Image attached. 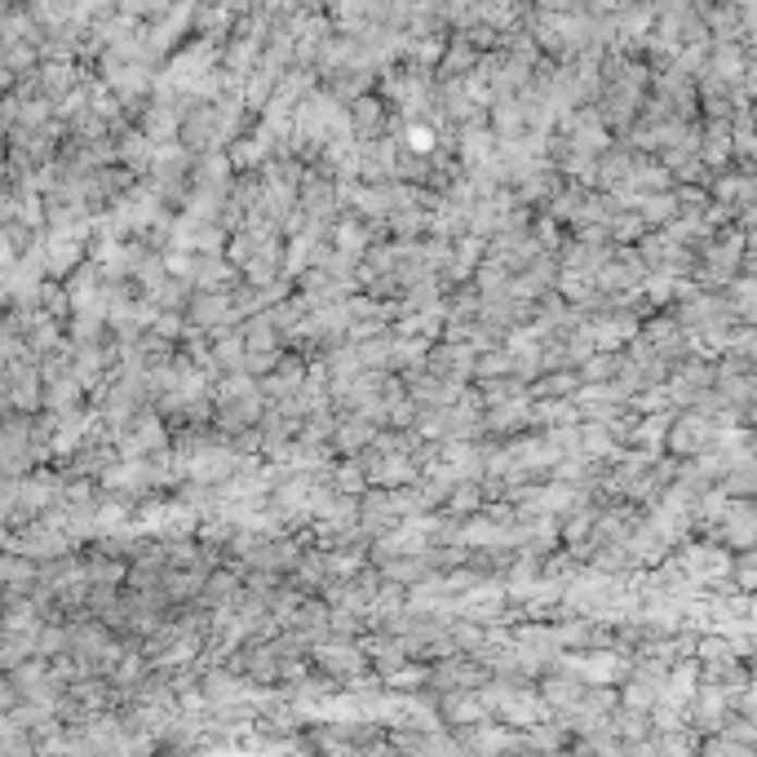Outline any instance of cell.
<instances>
[{
	"mask_svg": "<svg viewBox=\"0 0 757 757\" xmlns=\"http://www.w3.org/2000/svg\"><path fill=\"white\" fill-rule=\"evenodd\" d=\"M673 554L682 559V567L692 572L705 589L718 585V581H727V576H735V549L722 545V540H713V536L709 540H692V536H686Z\"/></svg>",
	"mask_w": 757,
	"mask_h": 757,
	"instance_id": "6da1fadb",
	"label": "cell"
},
{
	"mask_svg": "<svg viewBox=\"0 0 757 757\" xmlns=\"http://www.w3.org/2000/svg\"><path fill=\"white\" fill-rule=\"evenodd\" d=\"M731 713H735V696L727 692L722 682L700 677V686H696L692 705H686V722H692V731L713 735V731H722V727L731 722Z\"/></svg>",
	"mask_w": 757,
	"mask_h": 757,
	"instance_id": "7a4b0ae2",
	"label": "cell"
},
{
	"mask_svg": "<svg viewBox=\"0 0 757 757\" xmlns=\"http://www.w3.org/2000/svg\"><path fill=\"white\" fill-rule=\"evenodd\" d=\"M709 448H718V426L705 417V412L682 407L673 417V426H669V456L692 461V456H700Z\"/></svg>",
	"mask_w": 757,
	"mask_h": 757,
	"instance_id": "3957f363",
	"label": "cell"
},
{
	"mask_svg": "<svg viewBox=\"0 0 757 757\" xmlns=\"http://www.w3.org/2000/svg\"><path fill=\"white\" fill-rule=\"evenodd\" d=\"M718 540L731 545L735 554L757 545V497H731V505L718 523Z\"/></svg>",
	"mask_w": 757,
	"mask_h": 757,
	"instance_id": "277c9868",
	"label": "cell"
},
{
	"mask_svg": "<svg viewBox=\"0 0 757 757\" xmlns=\"http://www.w3.org/2000/svg\"><path fill=\"white\" fill-rule=\"evenodd\" d=\"M430 682L439 686V692H478V686L488 682V669L484 660H461L456 651L443 656V664L430 673Z\"/></svg>",
	"mask_w": 757,
	"mask_h": 757,
	"instance_id": "5b68a950",
	"label": "cell"
},
{
	"mask_svg": "<svg viewBox=\"0 0 757 757\" xmlns=\"http://www.w3.org/2000/svg\"><path fill=\"white\" fill-rule=\"evenodd\" d=\"M315 664L323 669V673H332V677H355L359 669H364V656L368 651H359L355 643H346V634L341 638H323V643H315Z\"/></svg>",
	"mask_w": 757,
	"mask_h": 757,
	"instance_id": "8992f818",
	"label": "cell"
},
{
	"mask_svg": "<svg viewBox=\"0 0 757 757\" xmlns=\"http://www.w3.org/2000/svg\"><path fill=\"white\" fill-rule=\"evenodd\" d=\"M45 261L53 280H72V270L85 261V240L66 235V231H49L45 235Z\"/></svg>",
	"mask_w": 757,
	"mask_h": 757,
	"instance_id": "52a82bcc",
	"label": "cell"
},
{
	"mask_svg": "<svg viewBox=\"0 0 757 757\" xmlns=\"http://www.w3.org/2000/svg\"><path fill=\"white\" fill-rule=\"evenodd\" d=\"M235 465H240V452H231V448H199L191 456V478L204 488H222Z\"/></svg>",
	"mask_w": 757,
	"mask_h": 757,
	"instance_id": "ba28073f",
	"label": "cell"
},
{
	"mask_svg": "<svg viewBox=\"0 0 757 757\" xmlns=\"http://www.w3.org/2000/svg\"><path fill=\"white\" fill-rule=\"evenodd\" d=\"M368 478L377 488H412L417 484V461H412L407 452H390V456H373L368 452Z\"/></svg>",
	"mask_w": 757,
	"mask_h": 757,
	"instance_id": "9c48e42d",
	"label": "cell"
},
{
	"mask_svg": "<svg viewBox=\"0 0 757 757\" xmlns=\"http://www.w3.org/2000/svg\"><path fill=\"white\" fill-rule=\"evenodd\" d=\"M235 319V302L227 289H199L191 297V323L195 328H227Z\"/></svg>",
	"mask_w": 757,
	"mask_h": 757,
	"instance_id": "30bf717a",
	"label": "cell"
},
{
	"mask_svg": "<svg viewBox=\"0 0 757 757\" xmlns=\"http://www.w3.org/2000/svg\"><path fill=\"white\" fill-rule=\"evenodd\" d=\"M151 484H156V478H151V461L147 456H124L120 465L102 469V488L107 492H143Z\"/></svg>",
	"mask_w": 757,
	"mask_h": 757,
	"instance_id": "8fae6325",
	"label": "cell"
},
{
	"mask_svg": "<svg viewBox=\"0 0 757 757\" xmlns=\"http://www.w3.org/2000/svg\"><path fill=\"white\" fill-rule=\"evenodd\" d=\"M677 412H682V407H677ZM677 412H643L638 426H634L630 448H643V452H651V456H664V452H669V426H673Z\"/></svg>",
	"mask_w": 757,
	"mask_h": 757,
	"instance_id": "7c38bea8",
	"label": "cell"
},
{
	"mask_svg": "<svg viewBox=\"0 0 757 757\" xmlns=\"http://www.w3.org/2000/svg\"><path fill=\"white\" fill-rule=\"evenodd\" d=\"M373 439H377V422H368L364 412H355V417L337 422L332 448H337L341 456H359V452H368V448H373Z\"/></svg>",
	"mask_w": 757,
	"mask_h": 757,
	"instance_id": "4fadbf2b",
	"label": "cell"
},
{
	"mask_svg": "<svg viewBox=\"0 0 757 757\" xmlns=\"http://www.w3.org/2000/svg\"><path fill=\"white\" fill-rule=\"evenodd\" d=\"M439 713L452 727H478V722H488L492 709L484 705V696H478V692H448L443 705H439Z\"/></svg>",
	"mask_w": 757,
	"mask_h": 757,
	"instance_id": "5bb4252c",
	"label": "cell"
},
{
	"mask_svg": "<svg viewBox=\"0 0 757 757\" xmlns=\"http://www.w3.org/2000/svg\"><path fill=\"white\" fill-rule=\"evenodd\" d=\"M585 692H589V682L581 673H572V669H559L554 677L540 686V696L549 700V709H576L585 700Z\"/></svg>",
	"mask_w": 757,
	"mask_h": 757,
	"instance_id": "9a60e30c",
	"label": "cell"
},
{
	"mask_svg": "<svg viewBox=\"0 0 757 757\" xmlns=\"http://www.w3.org/2000/svg\"><path fill=\"white\" fill-rule=\"evenodd\" d=\"M700 156H705V164H709L713 173H722L727 160L735 156V133H731L722 120H713V124L705 129V137H700Z\"/></svg>",
	"mask_w": 757,
	"mask_h": 757,
	"instance_id": "2e32d148",
	"label": "cell"
},
{
	"mask_svg": "<svg viewBox=\"0 0 757 757\" xmlns=\"http://www.w3.org/2000/svg\"><path fill=\"white\" fill-rule=\"evenodd\" d=\"M306 377H310V373L302 368V359H293V355L284 359V355H280V364H274V368L266 373V386H261V390H266V394H274V399H289V394H297V390H302V381H306Z\"/></svg>",
	"mask_w": 757,
	"mask_h": 757,
	"instance_id": "e0dca14e",
	"label": "cell"
},
{
	"mask_svg": "<svg viewBox=\"0 0 757 757\" xmlns=\"http://www.w3.org/2000/svg\"><path fill=\"white\" fill-rule=\"evenodd\" d=\"M638 213L647 218V227H669V222L682 213L677 186H669V191H647V195L638 199Z\"/></svg>",
	"mask_w": 757,
	"mask_h": 757,
	"instance_id": "ac0fdd59",
	"label": "cell"
},
{
	"mask_svg": "<svg viewBox=\"0 0 757 757\" xmlns=\"http://www.w3.org/2000/svg\"><path fill=\"white\" fill-rule=\"evenodd\" d=\"M191 280H195V289H227V284L235 280V270H231L218 253H199V257H195V274H191Z\"/></svg>",
	"mask_w": 757,
	"mask_h": 757,
	"instance_id": "d6986e66",
	"label": "cell"
},
{
	"mask_svg": "<svg viewBox=\"0 0 757 757\" xmlns=\"http://www.w3.org/2000/svg\"><path fill=\"white\" fill-rule=\"evenodd\" d=\"M484 492H488V488H478V478H461V484L448 492V510H452V518H469V514L484 510V505H488Z\"/></svg>",
	"mask_w": 757,
	"mask_h": 757,
	"instance_id": "ffe728a7",
	"label": "cell"
},
{
	"mask_svg": "<svg viewBox=\"0 0 757 757\" xmlns=\"http://www.w3.org/2000/svg\"><path fill=\"white\" fill-rule=\"evenodd\" d=\"M368 240H373V227H364V222H355V218H346V222L332 227V248L351 253V257H364V253H368Z\"/></svg>",
	"mask_w": 757,
	"mask_h": 757,
	"instance_id": "44dd1931",
	"label": "cell"
},
{
	"mask_svg": "<svg viewBox=\"0 0 757 757\" xmlns=\"http://www.w3.org/2000/svg\"><path fill=\"white\" fill-rule=\"evenodd\" d=\"M240 332H244V341H248V351H280V323H274L270 315H253V319H244L240 323Z\"/></svg>",
	"mask_w": 757,
	"mask_h": 757,
	"instance_id": "7402d4cb",
	"label": "cell"
},
{
	"mask_svg": "<svg viewBox=\"0 0 757 757\" xmlns=\"http://www.w3.org/2000/svg\"><path fill=\"white\" fill-rule=\"evenodd\" d=\"M607 227H611V244H638V240L651 231L647 218H643L638 209H615Z\"/></svg>",
	"mask_w": 757,
	"mask_h": 757,
	"instance_id": "603a6c76",
	"label": "cell"
},
{
	"mask_svg": "<svg viewBox=\"0 0 757 757\" xmlns=\"http://www.w3.org/2000/svg\"><path fill=\"white\" fill-rule=\"evenodd\" d=\"M510 373H514V351H510V346H501V351H484V355H478V364H474V377H478V381L510 377Z\"/></svg>",
	"mask_w": 757,
	"mask_h": 757,
	"instance_id": "cb8c5ba5",
	"label": "cell"
},
{
	"mask_svg": "<svg viewBox=\"0 0 757 757\" xmlns=\"http://www.w3.org/2000/svg\"><path fill=\"white\" fill-rule=\"evenodd\" d=\"M426 359H430V337H399V341H394L390 364L412 368V364H426Z\"/></svg>",
	"mask_w": 757,
	"mask_h": 757,
	"instance_id": "d4e9b609",
	"label": "cell"
},
{
	"mask_svg": "<svg viewBox=\"0 0 757 757\" xmlns=\"http://www.w3.org/2000/svg\"><path fill=\"white\" fill-rule=\"evenodd\" d=\"M120 156H124V164L129 169H151L156 164V147H151V137H143V133H133V137H124V147H120Z\"/></svg>",
	"mask_w": 757,
	"mask_h": 757,
	"instance_id": "484cf974",
	"label": "cell"
},
{
	"mask_svg": "<svg viewBox=\"0 0 757 757\" xmlns=\"http://www.w3.org/2000/svg\"><path fill=\"white\" fill-rule=\"evenodd\" d=\"M368 484H373V478H368V465L364 461H346V465L337 469V478H332V488L346 492V497H359Z\"/></svg>",
	"mask_w": 757,
	"mask_h": 757,
	"instance_id": "4316f807",
	"label": "cell"
},
{
	"mask_svg": "<svg viewBox=\"0 0 757 757\" xmlns=\"http://www.w3.org/2000/svg\"><path fill=\"white\" fill-rule=\"evenodd\" d=\"M576 390H581V373H554L532 390V399H572Z\"/></svg>",
	"mask_w": 757,
	"mask_h": 757,
	"instance_id": "83f0119b",
	"label": "cell"
},
{
	"mask_svg": "<svg viewBox=\"0 0 757 757\" xmlns=\"http://www.w3.org/2000/svg\"><path fill=\"white\" fill-rule=\"evenodd\" d=\"M204 589V576L199 572H169L164 576V598H191Z\"/></svg>",
	"mask_w": 757,
	"mask_h": 757,
	"instance_id": "f1b7e54d",
	"label": "cell"
},
{
	"mask_svg": "<svg viewBox=\"0 0 757 757\" xmlns=\"http://www.w3.org/2000/svg\"><path fill=\"white\" fill-rule=\"evenodd\" d=\"M430 682V673L422 669V664H399L390 677H386V686H394V692H417V686H426Z\"/></svg>",
	"mask_w": 757,
	"mask_h": 757,
	"instance_id": "f546056e",
	"label": "cell"
},
{
	"mask_svg": "<svg viewBox=\"0 0 757 757\" xmlns=\"http://www.w3.org/2000/svg\"><path fill=\"white\" fill-rule=\"evenodd\" d=\"M151 169H160V178L173 182V178L186 169V151H182V147H164V151H156V164H151Z\"/></svg>",
	"mask_w": 757,
	"mask_h": 757,
	"instance_id": "4dcf8cb0",
	"label": "cell"
},
{
	"mask_svg": "<svg viewBox=\"0 0 757 757\" xmlns=\"http://www.w3.org/2000/svg\"><path fill=\"white\" fill-rule=\"evenodd\" d=\"M390 169H394V156H390V147H386V143L368 147V156H364V169H359V173H368V178H386Z\"/></svg>",
	"mask_w": 757,
	"mask_h": 757,
	"instance_id": "1f68e13d",
	"label": "cell"
},
{
	"mask_svg": "<svg viewBox=\"0 0 757 757\" xmlns=\"http://www.w3.org/2000/svg\"><path fill=\"white\" fill-rule=\"evenodd\" d=\"M151 332H156V337H164V341H178V337L186 332V323H182V315H178V310H160V315H156V323H151Z\"/></svg>",
	"mask_w": 757,
	"mask_h": 757,
	"instance_id": "d6a6232c",
	"label": "cell"
},
{
	"mask_svg": "<svg viewBox=\"0 0 757 757\" xmlns=\"http://www.w3.org/2000/svg\"><path fill=\"white\" fill-rule=\"evenodd\" d=\"M124 518H129L124 501H107V505H98V510H94V523H98V532H111V527H120Z\"/></svg>",
	"mask_w": 757,
	"mask_h": 757,
	"instance_id": "836d02e7",
	"label": "cell"
},
{
	"mask_svg": "<svg viewBox=\"0 0 757 757\" xmlns=\"http://www.w3.org/2000/svg\"><path fill=\"white\" fill-rule=\"evenodd\" d=\"M328 559V576H355L359 572V554L351 549H341V554H323Z\"/></svg>",
	"mask_w": 757,
	"mask_h": 757,
	"instance_id": "e575fe53",
	"label": "cell"
},
{
	"mask_svg": "<svg viewBox=\"0 0 757 757\" xmlns=\"http://www.w3.org/2000/svg\"><path fill=\"white\" fill-rule=\"evenodd\" d=\"M536 240H540V248H563V231H559V218L554 213L536 222Z\"/></svg>",
	"mask_w": 757,
	"mask_h": 757,
	"instance_id": "d590c367",
	"label": "cell"
},
{
	"mask_svg": "<svg viewBox=\"0 0 757 757\" xmlns=\"http://www.w3.org/2000/svg\"><path fill=\"white\" fill-rule=\"evenodd\" d=\"M36 647H40V656H58L62 647H72V634H66V630H40Z\"/></svg>",
	"mask_w": 757,
	"mask_h": 757,
	"instance_id": "8d00e7d4",
	"label": "cell"
},
{
	"mask_svg": "<svg viewBox=\"0 0 757 757\" xmlns=\"http://www.w3.org/2000/svg\"><path fill=\"white\" fill-rule=\"evenodd\" d=\"M274 364H280V351H248V364H244V368H248L253 377H266Z\"/></svg>",
	"mask_w": 757,
	"mask_h": 757,
	"instance_id": "74e56055",
	"label": "cell"
},
{
	"mask_svg": "<svg viewBox=\"0 0 757 757\" xmlns=\"http://www.w3.org/2000/svg\"><path fill=\"white\" fill-rule=\"evenodd\" d=\"M173 120H178L173 111H151V115H147V133H151V137H169V133H178Z\"/></svg>",
	"mask_w": 757,
	"mask_h": 757,
	"instance_id": "f35d334b",
	"label": "cell"
},
{
	"mask_svg": "<svg viewBox=\"0 0 757 757\" xmlns=\"http://www.w3.org/2000/svg\"><path fill=\"white\" fill-rule=\"evenodd\" d=\"M137 677H143V656H124L115 669V682H137Z\"/></svg>",
	"mask_w": 757,
	"mask_h": 757,
	"instance_id": "ab89813d",
	"label": "cell"
},
{
	"mask_svg": "<svg viewBox=\"0 0 757 757\" xmlns=\"http://www.w3.org/2000/svg\"><path fill=\"white\" fill-rule=\"evenodd\" d=\"M407 147L417 151V156H426V151L435 147V133H430V129H412V133H407Z\"/></svg>",
	"mask_w": 757,
	"mask_h": 757,
	"instance_id": "60d3db41",
	"label": "cell"
},
{
	"mask_svg": "<svg viewBox=\"0 0 757 757\" xmlns=\"http://www.w3.org/2000/svg\"><path fill=\"white\" fill-rule=\"evenodd\" d=\"M257 160H261V143H240V147H235V164H240V169H244V164L253 169Z\"/></svg>",
	"mask_w": 757,
	"mask_h": 757,
	"instance_id": "b9f144b4",
	"label": "cell"
},
{
	"mask_svg": "<svg viewBox=\"0 0 757 757\" xmlns=\"http://www.w3.org/2000/svg\"><path fill=\"white\" fill-rule=\"evenodd\" d=\"M753 403H757V373H753Z\"/></svg>",
	"mask_w": 757,
	"mask_h": 757,
	"instance_id": "7bdbcfd3",
	"label": "cell"
}]
</instances>
